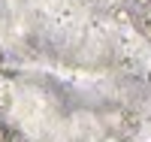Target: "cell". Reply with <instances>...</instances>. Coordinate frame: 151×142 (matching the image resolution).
I'll return each instance as SVG.
<instances>
[{
    "mask_svg": "<svg viewBox=\"0 0 151 142\" xmlns=\"http://www.w3.org/2000/svg\"><path fill=\"white\" fill-rule=\"evenodd\" d=\"M0 142H6V130H3V127H0Z\"/></svg>",
    "mask_w": 151,
    "mask_h": 142,
    "instance_id": "cell-4",
    "label": "cell"
},
{
    "mask_svg": "<svg viewBox=\"0 0 151 142\" xmlns=\"http://www.w3.org/2000/svg\"><path fill=\"white\" fill-rule=\"evenodd\" d=\"M142 3H151V0H142Z\"/></svg>",
    "mask_w": 151,
    "mask_h": 142,
    "instance_id": "cell-8",
    "label": "cell"
},
{
    "mask_svg": "<svg viewBox=\"0 0 151 142\" xmlns=\"http://www.w3.org/2000/svg\"><path fill=\"white\" fill-rule=\"evenodd\" d=\"M0 61H3V51H0Z\"/></svg>",
    "mask_w": 151,
    "mask_h": 142,
    "instance_id": "cell-7",
    "label": "cell"
},
{
    "mask_svg": "<svg viewBox=\"0 0 151 142\" xmlns=\"http://www.w3.org/2000/svg\"><path fill=\"white\" fill-rule=\"evenodd\" d=\"M103 142H121V139H115V136H106V139H103Z\"/></svg>",
    "mask_w": 151,
    "mask_h": 142,
    "instance_id": "cell-5",
    "label": "cell"
},
{
    "mask_svg": "<svg viewBox=\"0 0 151 142\" xmlns=\"http://www.w3.org/2000/svg\"><path fill=\"white\" fill-rule=\"evenodd\" d=\"M121 142H133V139H121Z\"/></svg>",
    "mask_w": 151,
    "mask_h": 142,
    "instance_id": "cell-6",
    "label": "cell"
},
{
    "mask_svg": "<svg viewBox=\"0 0 151 142\" xmlns=\"http://www.w3.org/2000/svg\"><path fill=\"white\" fill-rule=\"evenodd\" d=\"M142 30H145V36H148V40H151V21L145 24V27H142Z\"/></svg>",
    "mask_w": 151,
    "mask_h": 142,
    "instance_id": "cell-3",
    "label": "cell"
},
{
    "mask_svg": "<svg viewBox=\"0 0 151 142\" xmlns=\"http://www.w3.org/2000/svg\"><path fill=\"white\" fill-rule=\"evenodd\" d=\"M0 106H9V94H6V97L0 94Z\"/></svg>",
    "mask_w": 151,
    "mask_h": 142,
    "instance_id": "cell-2",
    "label": "cell"
},
{
    "mask_svg": "<svg viewBox=\"0 0 151 142\" xmlns=\"http://www.w3.org/2000/svg\"><path fill=\"white\" fill-rule=\"evenodd\" d=\"M115 18H118L121 24H127V21H130V12H127V9H118V12H115Z\"/></svg>",
    "mask_w": 151,
    "mask_h": 142,
    "instance_id": "cell-1",
    "label": "cell"
}]
</instances>
